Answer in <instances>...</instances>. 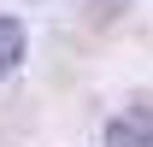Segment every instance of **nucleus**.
<instances>
[{
    "mask_svg": "<svg viewBox=\"0 0 153 147\" xmlns=\"http://www.w3.org/2000/svg\"><path fill=\"white\" fill-rule=\"evenodd\" d=\"M106 147H153V106H130L106 124Z\"/></svg>",
    "mask_w": 153,
    "mask_h": 147,
    "instance_id": "f257e3e1",
    "label": "nucleus"
},
{
    "mask_svg": "<svg viewBox=\"0 0 153 147\" xmlns=\"http://www.w3.org/2000/svg\"><path fill=\"white\" fill-rule=\"evenodd\" d=\"M24 41H30V36H24V24H18V18H0V82L18 71V59H24Z\"/></svg>",
    "mask_w": 153,
    "mask_h": 147,
    "instance_id": "f03ea898",
    "label": "nucleus"
}]
</instances>
